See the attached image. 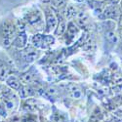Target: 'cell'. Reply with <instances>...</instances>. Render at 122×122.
Returning <instances> with one entry per match:
<instances>
[{"mask_svg":"<svg viewBox=\"0 0 122 122\" xmlns=\"http://www.w3.org/2000/svg\"><path fill=\"white\" fill-rule=\"evenodd\" d=\"M7 83L10 87H12L13 89H18L20 88V82L19 80L15 77V76H10L8 79H7Z\"/></svg>","mask_w":122,"mask_h":122,"instance_id":"3","label":"cell"},{"mask_svg":"<svg viewBox=\"0 0 122 122\" xmlns=\"http://www.w3.org/2000/svg\"><path fill=\"white\" fill-rule=\"evenodd\" d=\"M71 96H72L74 99H80L81 97H82V92H81L79 89H77L76 87H74V88H72V90H71Z\"/></svg>","mask_w":122,"mask_h":122,"instance_id":"6","label":"cell"},{"mask_svg":"<svg viewBox=\"0 0 122 122\" xmlns=\"http://www.w3.org/2000/svg\"><path fill=\"white\" fill-rule=\"evenodd\" d=\"M14 103H13V101H6V103H5V107L7 109L9 110H12L14 108Z\"/></svg>","mask_w":122,"mask_h":122,"instance_id":"9","label":"cell"},{"mask_svg":"<svg viewBox=\"0 0 122 122\" xmlns=\"http://www.w3.org/2000/svg\"><path fill=\"white\" fill-rule=\"evenodd\" d=\"M107 38L109 40L110 42H112V43L117 42V37H116V35H115L112 31H108V32L107 33Z\"/></svg>","mask_w":122,"mask_h":122,"instance_id":"7","label":"cell"},{"mask_svg":"<svg viewBox=\"0 0 122 122\" xmlns=\"http://www.w3.org/2000/svg\"><path fill=\"white\" fill-rule=\"evenodd\" d=\"M23 79L25 81V82H28V81H30V80H31V75H30V74H28V73H26V74H25V75H24Z\"/></svg>","mask_w":122,"mask_h":122,"instance_id":"12","label":"cell"},{"mask_svg":"<svg viewBox=\"0 0 122 122\" xmlns=\"http://www.w3.org/2000/svg\"><path fill=\"white\" fill-rule=\"evenodd\" d=\"M54 4L57 7H60L65 4V0H54Z\"/></svg>","mask_w":122,"mask_h":122,"instance_id":"10","label":"cell"},{"mask_svg":"<svg viewBox=\"0 0 122 122\" xmlns=\"http://www.w3.org/2000/svg\"><path fill=\"white\" fill-rule=\"evenodd\" d=\"M121 122H122V118H121Z\"/></svg>","mask_w":122,"mask_h":122,"instance_id":"14","label":"cell"},{"mask_svg":"<svg viewBox=\"0 0 122 122\" xmlns=\"http://www.w3.org/2000/svg\"><path fill=\"white\" fill-rule=\"evenodd\" d=\"M120 24L122 25V17H121V21H120Z\"/></svg>","mask_w":122,"mask_h":122,"instance_id":"13","label":"cell"},{"mask_svg":"<svg viewBox=\"0 0 122 122\" xmlns=\"http://www.w3.org/2000/svg\"><path fill=\"white\" fill-rule=\"evenodd\" d=\"M66 30V23L65 22H61L57 30V34H62L64 31Z\"/></svg>","mask_w":122,"mask_h":122,"instance_id":"8","label":"cell"},{"mask_svg":"<svg viewBox=\"0 0 122 122\" xmlns=\"http://www.w3.org/2000/svg\"><path fill=\"white\" fill-rule=\"evenodd\" d=\"M32 41L34 43L35 46L41 47V48H45L50 44H53L54 42V38L52 36H43L37 34L32 38Z\"/></svg>","mask_w":122,"mask_h":122,"instance_id":"1","label":"cell"},{"mask_svg":"<svg viewBox=\"0 0 122 122\" xmlns=\"http://www.w3.org/2000/svg\"><path fill=\"white\" fill-rule=\"evenodd\" d=\"M114 81L116 83H122V76H120L119 74H115L114 75Z\"/></svg>","mask_w":122,"mask_h":122,"instance_id":"11","label":"cell"},{"mask_svg":"<svg viewBox=\"0 0 122 122\" xmlns=\"http://www.w3.org/2000/svg\"><path fill=\"white\" fill-rule=\"evenodd\" d=\"M25 40H26L25 34V33H23L22 35H20V36L17 38V40L15 41V44H16L17 46L22 47V46H24V45L25 44Z\"/></svg>","mask_w":122,"mask_h":122,"instance_id":"4","label":"cell"},{"mask_svg":"<svg viewBox=\"0 0 122 122\" xmlns=\"http://www.w3.org/2000/svg\"><path fill=\"white\" fill-rule=\"evenodd\" d=\"M57 25V19L54 16V14H47V30L50 31L53 29Z\"/></svg>","mask_w":122,"mask_h":122,"instance_id":"2","label":"cell"},{"mask_svg":"<svg viewBox=\"0 0 122 122\" xmlns=\"http://www.w3.org/2000/svg\"><path fill=\"white\" fill-rule=\"evenodd\" d=\"M36 58V52L34 51H30V52H27L26 55H25V60L26 62H33L34 59Z\"/></svg>","mask_w":122,"mask_h":122,"instance_id":"5","label":"cell"}]
</instances>
